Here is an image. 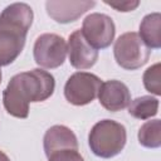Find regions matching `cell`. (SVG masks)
Masks as SVG:
<instances>
[{"instance_id": "cell-6", "label": "cell", "mask_w": 161, "mask_h": 161, "mask_svg": "<svg viewBox=\"0 0 161 161\" xmlns=\"http://www.w3.org/2000/svg\"><path fill=\"white\" fill-rule=\"evenodd\" d=\"M102 80L93 73L75 72L65 82L64 97L74 106H86L98 96Z\"/></svg>"}, {"instance_id": "cell-15", "label": "cell", "mask_w": 161, "mask_h": 161, "mask_svg": "<svg viewBox=\"0 0 161 161\" xmlns=\"http://www.w3.org/2000/svg\"><path fill=\"white\" fill-rule=\"evenodd\" d=\"M160 70H161V64L155 63L153 65L148 67L142 77L143 86L146 91H148L152 94L160 96L161 94V83H160Z\"/></svg>"}, {"instance_id": "cell-5", "label": "cell", "mask_w": 161, "mask_h": 161, "mask_svg": "<svg viewBox=\"0 0 161 161\" xmlns=\"http://www.w3.org/2000/svg\"><path fill=\"white\" fill-rule=\"evenodd\" d=\"M67 53V43L63 36L53 33L39 35L33 48L35 63L47 69H54L63 65Z\"/></svg>"}, {"instance_id": "cell-19", "label": "cell", "mask_w": 161, "mask_h": 161, "mask_svg": "<svg viewBox=\"0 0 161 161\" xmlns=\"http://www.w3.org/2000/svg\"><path fill=\"white\" fill-rule=\"evenodd\" d=\"M1 79H3V73H1V69H0V83H1Z\"/></svg>"}, {"instance_id": "cell-12", "label": "cell", "mask_w": 161, "mask_h": 161, "mask_svg": "<svg viewBox=\"0 0 161 161\" xmlns=\"http://www.w3.org/2000/svg\"><path fill=\"white\" fill-rule=\"evenodd\" d=\"M161 14H147L140 24L138 36L148 49H158L161 47Z\"/></svg>"}, {"instance_id": "cell-11", "label": "cell", "mask_w": 161, "mask_h": 161, "mask_svg": "<svg viewBox=\"0 0 161 161\" xmlns=\"http://www.w3.org/2000/svg\"><path fill=\"white\" fill-rule=\"evenodd\" d=\"M43 147L47 157L62 150H78V140L74 132L63 125H54L47 130L43 138Z\"/></svg>"}, {"instance_id": "cell-13", "label": "cell", "mask_w": 161, "mask_h": 161, "mask_svg": "<svg viewBox=\"0 0 161 161\" xmlns=\"http://www.w3.org/2000/svg\"><path fill=\"white\" fill-rule=\"evenodd\" d=\"M158 99L152 96H141L131 101L128 104V113L137 119H148L157 114Z\"/></svg>"}, {"instance_id": "cell-8", "label": "cell", "mask_w": 161, "mask_h": 161, "mask_svg": "<svg viewBox=\"0 0 161 161\" xmlns=\"http://www.w3.org/2000/svg\"><path fill=\"white\" fill-rule=\"evenodd\" d=\"M94 5L96 1L91 0H48L45 3V9L47 14L54 21L69 24L78 20Z\"/></svg>"}, {"instance_id": "cell-4", "label": "cell", "mask_w": 161, "mask_h": 161, "mask_svg": "<svg viewBox=\"0 0 161 161\" xmlns=\"http://www.w3.org/2000/svg\"><path fill=\"white\" fill-rule=\"evenodd\" d=\"M151 49L141 40L137 33L128 31L118 36L114 42L113 55L117 64L127 70L141 68L148 62Z\"/></svg>"}, {"instance_id": "cell-14", "label": "cell", "mask_w": 161, "mask_h": 161, "mask_svg": "<svg viewBox=\"0 0 161 161\" xmlns=\"http://www.w3.org/2000/svg\"><path fill=\"white\" fill-rule=\"evenodd\" d=\"M138 142L147 148H157L161 146V121L152 119L145 122L138 130Z\"/></svg>"}, {"instance_id": "cell-7", "label": "cell", "mask_w": 161, "mask_h": 161, "mask_svg": "<svg viewBox=\"0 0 161 161\" xmlns=\"http://www.w3.org/2000/svg\"><path fill=\"white\" fill-rule=\"evenodd\" d=\"M80 31L87 43L98 50L108 48L112 44L116 34V26L111 16L101 13H92L83 20Z\"/></svg>"}, {"instance_id": "cell-18", "label": "cell", "mask_w": 161, "mask_h": 161, "mask_svg": "<svg viewBox=\"0 0 161 161\" xmlns=\"http://www.w3.org/2000/svg\"><path fill=\"white\" fill-rule=\"evenodd\" d=\"M0 161H10V158L8 157L6 153H4L3 151H0Z\"/></svg>"}, {"instance_id": "cell-9", "label": "cell", "mask_w": 161, "mask_h": 161, "mask_svg": "<svg viewBox=\"0 0 161 161\" xmlns=\"http://www.w3.org/2000/svg\"><path fill=\"white\" fill-rule=\"evenodd\" d=\"M67 50L70 65L79 70L92 68L98 60V50L87 43L80 29L74 30L69 35Z\"/></svg>"}, {"instance_id": "cell-10", "label": "cell", "mask_w": 161, "mask_h": 161, "mask_svg": "<svg viewBox=\"0 0 161 161\" xmlns=\"http://www.w3.org/2000/svg\"><path fill=\"white\" fill-rule=\"evenodd\" d=\"M98 99L101 106L109 112H118L128 107L131 102V93L128 87L117 79H109L101 84L98 91Z\"/></svg>"}, {"instance_id": "cell-16", "label": "cell", "mask_w": 161, "mask_h": 161, "mask_svg": "<svg viewBox=\"0 0 161 161\" xmlns=\"http://www.w3.org/2000/svg\"><path fill=\"white\" fill-rule=\"evenodd\" d=\"M48 161H84L78 150H62L48 156Z\"/></svg>"}, {"instance_id": "cell-3", "label": "cell", "mask_w": 161, "mask_h": 161, "mask_svg": "<svg viewBox=\"0 0 161 161\" xmlns=\"http://www.w3.org/2000/svg\"><path fill=\"white\" fill-rule=\"evenodd\" d=\"M127 141V132L123 125L113 119L98 121L88 135L91 151L102 158H111L121 153Z\"/></svg>"}, {"instance_id": "cell-2", "label": "cell", "mask_w": 161, "mask_h": 161, "mask_svg": "<svg viewBox=\"0 0 161 161\" xmlns=\"http://www.w3.org/2000/svg\"><path fill=\"white\" fill-rule=\"evenodd\" d=\"M33 9L25 3L8 5L0 14V67L11 64L23 52L33 24Z\"/></svg>"}, {"instance_id": "cell-17", "label": "cell", "mask_w": 161, "mask_h": 161, "mask_svg": "<svg viewBox=\"0 0 161 161\" xmlns=\"http://www.w3.org/2000/svg\"><path fill=\"white\" fill-rule=\"evenodd\" d=\"M104 4L116 9L117 11L127 13V11L135 10L140 5V1H137V0H111V1L104 0Z\"/></svg>"}, {"instance_id": "cell-1", "label": "cell", "mask_w": 161, "mask_h": 161, "mask_svg": "<svg viewBox=\"0 0 161 161\" xmlns=\"http://www.w3.org/2000/svg\"><path fill=\"white\" fill-rule=\"evenodd\" d=\"M54 77L40 68L18 73L9 80L3 92V103L6 112L16 118L29 116V103L43 102L54 93Z\"/></svg>"}]
</instances>
